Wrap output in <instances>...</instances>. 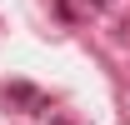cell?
Segmentation results:
<instances>
[{
  "label": "cell",
  "mask_w": 130,
  "mask_h": 125,
  "mask_svg": "<svg viewBox=\"0 0 130 125\" xmlns=\"http://www.w3.org/2000/svg\"><path fill=\"white\" fill-rule=\"evenodd\" d=\"M50 125H70V120H50Z\"/></svg>",
  "instance_id": "1"
}]
</instances>
